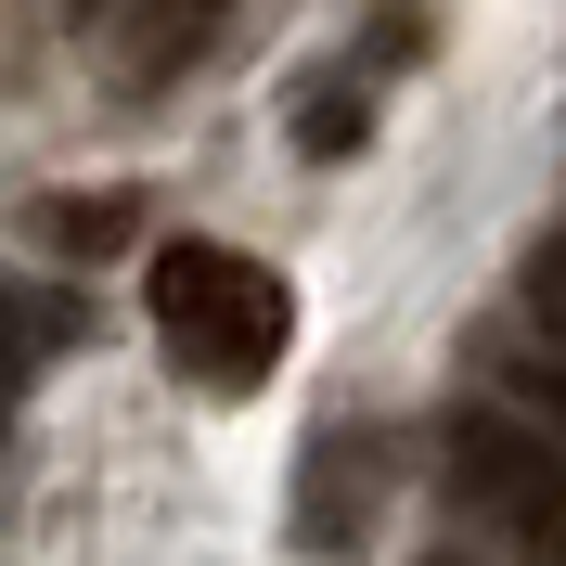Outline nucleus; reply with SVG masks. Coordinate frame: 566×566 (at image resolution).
<instances>
[{
    "instance_id": "obj_1",
    "label": "nucleus",
    "mask_w": 566,
    "mask_h": 566,
    "mask_svg": "<svg viewBox=\"0 0 566 566\" xmlns=\"http://www.w3.org/2000/svg\"><path fill=\"white\" fill-rule=\"evenodd\" d=\"M142 322H155L168 374L207 387V399H258L283 374V348H296V296H283V271H258L245 245H155Z\"/></svg>"
},
{
    "instance_id": "obj_2",
    "label": "nucleus",
    "mask_w": 566,
    "mask_h": 566,
    "mask_svg": "<svg viewBox=\"0 0 566 566\" xmlns=\"http://www.w3.org/2000/svg\"><path fill=\"white\" fill-rule=\"evenodd\" d=\"M451 476L528 566H566V438H541L515 412H463L451 424Z\"/></svg>"
},
{
    "instance_id": "obj_3",
    "label": "nucleus",
    "mask_w": 566,
    "mask_h": 566,
    "mask_svg": "<svg viewBox=\"0 0 566 566\" xmlns=\"http://www.w3.org/2000/svg\"><path fill=\"white\" fill-rule=\"evenodd\" d=\"M65 13H77V52H91L104 91H168L232 27V0H65Z\"/></svg>"
},
{
    "instance_id": "obj_4",
    "label": "nucleus",
    "mask_w": 566,
    "mask_h": 566,
    "mask_svg": "<svg viewBox=\"0 0 566 566\" xmlns=\"http://www.w3.org/2000/svg\"><path fill=\"white\" fill-rule=\"evenodd\" d=\"M360 129H374V91L360 77H322V91H296V155H360Z\"/></svg>"
},
{
    "instance_id": "obj_5",
    "label": "nucleus",
    "mask_w": 566,
    "mask_h": 566,
    "mask_svg": "<svg viewBox=\"0 0 566 566\" xmlns=\"http://www.w3.org/2000/svg\"><path fill=\"white\" fill-rule=\"evenodd\" d=\"M515 310H528L541 335H554V348H566V232H541V245L515 258Z\"/></svg>"
},
{
    "instance_id": "obj_6",
    "label": "nucleus",
    "mask_w": 566,
    "mask_h": 566,
    "mask_svg": "<svg viewBox=\"0 0 566 566\" xmlns=\"http://www.w3.org/2000/svg\"><path fill=\"white\" fill-rule=\"evenodd\" d=\"M27 335H65V310H52V296H0V424H13V374H27Z\"/></svg>"
},
{
    "instance_id": "obj_7",
    "label": "nucleus",
    "mask_w": 566,
    "mask_h": 566,
    "mask_svg": "<svg viewBox=\"0 0 566 566\" xmlns=\"http://www.w3.org/2000/svg\"><path fill=\"white\" fill-rule=\"evenodd\" d=\"M424 566H463V554H424Z\"/></svg>"
}]
</instances>
